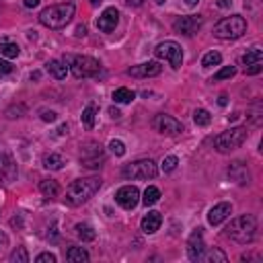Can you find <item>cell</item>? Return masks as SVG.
Masks as SVG:
<instances>
[{"label":"cell","instance_id":"obj_1","mask_svg":"<svg viewBox=\"0 0 263 263\" xmlns=\"http://www.w3.org/2000/svg\"><path fill=\"white\" fill-rule=\"evenodd\" d=\"M255 230H257V220L251 214H243L237 216L235 220H230V224L226 226L224 235L228 239H233L239 245H249L255 239Z\"/></svg>","mask_w":263,"mask_h":263},{"label":"cell","instance_id":"obj_2","mask_svg":"<svg viewBox=\"0 0 263 263\" xmlns=\"http://www.w3.org/2000/svg\"><path fill=\"white\" fill-rule=\"evenodd\" d=\"M101 179L99 177H84V179H76L70 183L68 191H66V202H68L70 206H82L86 204L91 197L99 191V187H101Z\"/></svg>","mask_w":263,"mask_h":263},{"label":"cell","instance_id":"obj_3","mask_svg":"<svg viewBox=\"0 0 263 263\" xmlns=\"http://www.w3.org/2000/svg\"><path fill=\"white\" fill-rule=\"evenodd\" d=\"M74 13H76L74 3L52 5V7H48V9H43L39 13V23L43 27H48V29H62V27H66L72 21Z\"/></svg>","mask_w":263,"mask_h":263},{"label":"cell","instance_id":"obj_4","mask_svg":"<svg viewBox=\"0 0 263 263\" xmlns=\"http://www.w3.org/2000/svg\"><path fill=\"white\" fill-rule=\"evenodd\" d=\"M247 31V21L241 15H233V17H226L222 19L216 27H214V35L218 39H239L245 35Z\"/></svg>","mask_w":263,"mask_h":263},{"label":"cell","instance_id":"obj_5","mask_svg":"<svg viewBox=\"0 0 263 263\" xmlns=\"http://www.w3.org/2000/svg\"><path fill=\"white\" fill-rule=\"evenodd\" d=\"M247 140V127H230L214 138V148L218 152H230Z\"/></svg>","mask_w":263,"mask_h":263},{"label":"cell","instance_id":"obj_6","mask_svg":"<svg viewBox=\"0 0 263 263\" xmlns=\"http://www.w3.org/2000/svg\"><path fill=\"white\" fill-rule=\"evenodd\" d=\"M70 70H72L74 78H93L101 72V62L91 56H76V58H72Z\"/></svg>","mask_w":263,"mask_h":263},{"label":"cell","instance_id":"obj_7","mask_svg":"<svg viewBox=\"0 0 263 263\" xmlns=\"http://www.w3.org/2000/svg\"><path fill=\"white\" fill-rule=\"evenodd\" d=\"M121 175L125 179H154L158 175V167L148 158V160H136L123 167Z\"/></svg>","mask_w":263,"mask_h":263},{"label":"cell","instance_id":"obj_8","mask_svg":"<svg viewBox=\"0 0 263 263\" xmlns=\"http://www.w3.org/2000/svg\"><path fill=\"white\" fill-rule=\"evenodd\" d=\"M154 56L158 60H167L173 68H181V62H183V50L177 41H162L154 48Z\"/></svg>","mask_w":263,"mask_h":263},{"label":"cell","instance_id":"obj_9","mask_svg":"<svg viewBox=\"0 0 263 263\" xmlns=\"http://www.w3.org/2000/svg\"><path fill=\"white\" fill-rule=\"evenodd\" d=\"M80 162L86 169H99L101 167V162H105L103 146L97 144V142H86L82 146V152H80Z\"/></svg>","mask_w":263,"mask_h":263},{"label":"cell","instance_id":"obj_10","mask_svg":"<svg viewBox=\"0 0 263 263\" xmlns=\"http://www.w3.org/2000/svg\"><path fill=\"white\" fill-rule=\"evenodd\" d=\"M152 127L160 134H167V136H177L183 132V123L167 113H158L154 119H152Z\"/></svg>","mask_w":263,"mask_h":263},{"label":"cell","instance_id":"obj_11","mask_svg":"<svg viewBox=\"0 0 263 263\" xmlns=\"http://www.w3.org/2000/svg\"><path fill=\"white\" fill-rule=\"evenodd\" d=\"M115 202L123 208V210H134L140 204V191L136 185H123L117 189L115 193Z\"/></svg>","mask_w":263,"mask_h":263},{"label":"cell","instance_id":"obj_12","mask_svg":"<svg viewBox=\"0 0 263 263\" xmlns=\"http://www.w3.org/2000/svg\"><path fill=\"white\" fill-rule=\"evenodd\" d=\"M202 25H204V19L200 15H189V17H179L173 23V29H175V33H179V35L189 37V35H195Z\"/></svg>","mask_w":263,"mask_h":263},{"label":"cell","instance_id":"obj_13","mask_svg":"<svg viewBox=\"0 0 263 263\" xmlns=\"http://www.w3.org/2000/svg\"><path fill=\"white\" fill-rule=\"evenodd\" d=\"M204 253H206V243H204L202 228H195L187 239V257L191 261H202Z\"/></svg>","mask_w":263,"mask_h":263},{"label":"cell","instance_id":"obj_14","mask_svg":"<svg viewBox=\"0 0 263 263\" xmlns=\"http://www.w3.org/2000/svg\"><path fill=\"white\" fill-rule=\"evenodd\" d=\"M160 72H162V66L158 62H142L127 70V74L134 78H150V76H158Z\"/></svg>","mask_w":263,"mask_h":263},{"label":"cell","instance_id":"obj_15","mask_svg":"<svg viewBox=\"0 0 263 263\" xmlns=\"http://www.w3.org/2000/svg\"><path fill=\"white\" fill-rule=\"evenodd\" d=\"M117 23H119V11L115 7H109L101 13V17L97 19V29L103 31V33H111V31H115Z\"/></svg>","mask_w":263,"mask_h":263},{"label":"cell","instance_id":"obj_16","mask_svg":"<svg viewBox=\"0 0 263 263\" xmlns=\"http://www.w3.org/2000/svg\"><path fill=\"white\" fill-rule=\"evenodd\" d=\"M17 179V164L11 154L0 152V183H11Z\"/></svg>","mask_w":263,"mask_h":263},{"label":"cell","instance_id":"obj_17","mask_svg":"<svg viewBox=\"0 0 263 263\" xmlns=\"http://www.w3.org/2000/svg\"><path fill=\"white\" fill-rule=\"evenodd\" d=\"M228 177L233 179L235 183L239 185H247L251 181V173L247 169V164L243 160H235V162H230V167H228Z\"/></svg>","mask_w":263,"mask_h":263},{"label":"cell","instance_id":"obj_18","mask_svg":"<svg viewBox=\"0 0 263 263\" xmlns=\"http://www.w3.org/2000/svg\"><path fill=\"white\" fill-rule=\"evenodd\" d=\"M230 214H233V206H230L228 202H222V204L214 206V208L208 212V222H210L212 226H218V224H222Z\"/></svg>","mask_w":263,"mask_h":263},{"label":"cell","instance_id":"obj_19","mask_svg":"<svg viewBox=\"0 0 263 263\" xmlns=\"http://www.w3.org/2000/svg\"><path fill=\"white\" fill-rule=\"evenodd\" d=\"M160 224H162L160 212H148V214L142 218V222H140V226H142V230H144L146 235H154L156 230L160 228Z\"/></svg>","mask_w":263,"mask_h":263},{"label":"cell","instance_id":"obj_20","mask_svg":"<svg viewBox=\"0 0 263 263\" xmlns=\"http://www.w3.org/2000/svg\"><path fill=\"white\" fill-rule=\"evenodd\" d=\"M46 68H48V72H50L56 80H64L66 74H68V68H66V64L60 62V60H52V62H48Z\"/></svg>","mask_w":263,"mask_h":263},{"label":"cell","instance_id":"obj_21","mask_svg":"<svg viewBox=\"0 0 263 263\" xmlns=\"http://www.w3.org/2000/svg\"><path fill=\"white\" fill-rule=\"evenodd\" d=\"M66 164V160H64V156L62 154H56V152H50V154H46L43 156V167L46 169H50V171H60L62 167Z\"/></svg>","mask_w":263,"mask_h":263},{"label":"cell","instance_id":"obj_22","mask_svg":"<svg viewBox=\"0 0 263 263\" xmlns=\"http://www.w3.org/2000/svg\"><path fill=\"white\" fill-rule=\"evenodd\" d=\"M66 259L70 263H86L89 261V253L82 247H70L66 251Z\"/></svg>","mask_w":263,"mask_h":263},{"label":"cell","instance_id":"obj_23","mask_svg":"<svg viewBox=\"0 0 263 263\" xmlns=\"http://www.w3.org/2000/svg\"><path fill=\"white\" fill-rule=\"evenodd\" d=\"M39 191H41L46 197H58V195H60V185H58V181H54V179H46V181L39 183Z\"/></svg>","mask_w":263,"mask_h":263},{"label":"cell","instance_id":"obj_24","mask_svg":"<svg viewBox=\"0 0 263 263\" xmlns=\"http://www.w3.org/2000/svg\"><path fill=\"white\" fill-rule=\"evenodd\" d=\"M136 99V93L134 91H129V89H125V86H121V89H117V91H113V101L115 103H132Z\"/></svg>","mask_w":263,"mask_h":263},{"label":"cell","instance_id":"obj_25","mask_svg":"<svg viewBox=\"0 0 263 263\" xmlns=\"http://www.w3.org/2000/svg\"><path fill=\"white\" fill-rule=\"evenodd\" d=\"M19 54H21V48H19L17 43L7 41V39L0 41V56H5V58H17Z\"/></svg>","mask_w":263,"mask_h":263},{"label":"cell","instance_id":"obj_26","mask_svg":"<svg viewBox=\"0 0 263 263\" xmlns=\"http://www.w3.org/2000/svg\"><path fill=\"white\" fill-rule=\"evenodd\" d=\"M76 235L82 239V241H95V237H97V233H95V228L91 226V224H86V222H80V224H76Z\"/></svg>","mask_w":263,"mask_h":263},{"label":"cell","instance_id":"obj_27","mask_svg":"<svg viewBox=\"0 0 263 263\" xmlns=\"http://www.w3.org/2000/svg\"><path fill=\"white\" fill-rule=\"evenodd\" d=\"M158 200H160V191H158V187H154V185L146 187V191H144V197H142V204L148 208V206H154Z\"/></svg>","mask_w":263,"mask_h":263},{"label":"cell","instance_id":"obj_28","mask_svg":"<svg viewBox=\"0 0 263 263\" xmlns=\"http://www.w3.org/2000/svg\"><path fill=\"white\" fill-rule=\"evenodd\" d=\"M193 121H195V125L206 127V125H210L212 115H210V111H206V109H195V113H193Z\"/></svg>","mask_w":263,"mask_h":263},{"label":"cell","instance_id":"obj_29","mask_svg":"<svg viewBox=\"0 0 263 263\" xmlns=\"http://www.w3.org/2000/svg\"><path fill=\"white\" fill-rule=\"evenodd\" d=\"M261 60H263V52H261L259 48H251V50L243 56V64H245V66L257 64V62H261Z\"/></svg>","mask_w":263,"mask_h":263},{"label":"cell","instance_id":"obj_30","mask_svg":"<svg viewBox=\"0 0 263 263\" xmlns=\"http://www.w3.org/2000/svg\"><path fill=\"white\" fill-rule=\"evenodd\" d=\"M222 62V56H220V52H208L204 58H202V66L204 68H212V66H218Z\"/></svg>","mask_w":263,"mask_h":263},{"label":"cell","instance_id":"obj_31","mask_svg":"<svg viewBox=\"0 0 263 263\" xmlns=\"http://www.w3.org/2000/svg\"><path fill=\"white\" fill-rule=\"evenodd\" d=\"M9 261H11V263H29V253H27V249H25V247H17V249L11 253Z\"/></svg>","mask_w":263,"mask_h":263},{"label":"cell","instance_id":"obj_32","mask_svg":"<svg viewBox=\"0 0 263 263\" xmlns=\"http://www.w3.org/2000/svg\"><path fill=\"white\" fill-rule=\"evenodd\" d=\"M202 261H208V263H212V261H214V263H216V261H218V263H226V255H224L220 249H212V251H208V253L202 255Z\"/></svg>","mask_w":263,"mask_h":263},{"label":"cell","instance_id":"obj_33","mask_svg":"<svg viewBox=\"0 0 263 263\" xmlns=\"http://www.w3.org/2000/svg\"><path fill=\"white\" fill-rule=\"evenodd\" d=\"M95 115H97V107H95V105H89V107L82 111V123H84L89 129L95 127Z\"/></svg>","mask_w":263,"mask_h":263},{"label":"cell","instance_id":"obj_34","mask_svg":"<svg viewBox=\"0 0 263 263\" xmlns=\"http://www.w3.org/2000/svg\"><path fill=\"white\" fill-rule=\"evenodd\" d=\"M235 74H237L235 66H224L222 70H218V72L214 74V80H226V78H233Z\"/></svg>","mask_w":263,"mask_h":263},{"label":"cell","instance_id":"obj_35","mask_svg":"<svg viewBox=\"0 0 263 263\" xmlns=\"http://www.w3.org/2000/svg\"><path fill=\"white\" fill-rule=\"evenodd\" d=\"M179 164V158L177 156H167L162 160V171L164 173H171V171H175V167Z\"/></svg>","mask_w":263,"mask_h":263},{"label":"cell","instance_id":"obj_36","mask_svg":"<svg viewBox=\"0 0 263 263\" xmlns=\"http://www.w3.org/2000/svg\"><path fill=\"white\" fill-rule=\"evenodd\" d=\"M109 148H111V152H113L115 156H123V154H125V144H123L121 140H111V142H109Z\"/></svg>","mask_w":263,"mask_h":263},{"label":"cell","instance_id":"obj_37","mask_svg":"<svg viewBox=\"0 0 263 263\" xmlns=\"http://www.w3.org/2000/svg\"><path fill=\"white\" fill-rule=\"evenodd\" d=\"M35 263H56V255H52V253H41V255H37Z\"/></svg>","mask_w":263,"mask_h":263},{"label":"cell","instance_id":"obj_38","mask_svg":"<svg viewBox=\"0 0 263 263\" xmlns=\"http://www.w3.org/2000/svg\"><path fill=\"white\" fill-rule=\"evenodd\" d=\"M261 68H263V66H261V62H257V64L245 66V72H247V74H259V72H261Z\"/></svg>","mask_w":263,"mask_h":263},{"label":"cell","instance_id":"obj_39","mask_svg":"<svg viewBox=\"0 0 263 263\" xmlns=\"http://www.w3.org/2000/svg\"><path fill=\"white\" fill-rule=\"evenodd\" d=\"M41 119L48 121V123H54V121L58 119V115H56V111H46V109H43V111H41Z\"/></svg>","mask_w":263,"mask_h":263},{"label":"cell","instance_id":"obj_40","mask_svg":"<svg viewBox=\"0 0 263 263\" xmlns=\"http://www.w3.org/2000/svg\"><path fill=\"white\" fill-rule=\"evenodd\" d=\"M13 72V66L7 60H0V74H11Z\"/></svg>","mask_w":263,"mask_h":263},{"label":"cell","instance_id":"obj_41","mask_svg":"<svg viewBox=\"0 0 263 263\" xmlns=\"http://www.w3.org/2000/svg\"><path fill=\"white\" fill-rule=\"evenodd\" d=\"M216 5L220 9H230V5H233V0H216Z\"/></svg>","mask_w":263,"mask_h":263},{"label":"cell","instance_id":"obj_42","mask_svg":"<svg viewBox=\"0 0 263 263\" xmlns=\"http://www.w3.org/2000/svg\"><path fill=\"white\" fill-rule=\"evenodd\" d=\"M109 115H111L113 119H119V117H121V111H119L117 107H109Z\"/></svg>","mask_w":263,"mask_h":263},{"label":"cell","instance_id":"obj_43","mask_svg":"<svg viewBox=\"0 0 263 263\" xmlns=\"http://www.w3.org/2000/svg\"><path fill=\"white\" fill-rule=\"evenodd\" d=\"M84 35H86V27L84 25L76 27V37H84Z\"/></svg>","mask_w":263,"mask_h":263},{"label":"cell","instance_id":"obj_44","mask_svg":"<svg viewBox=\"0 0 263 263\" xmlns=\"http://www.w3.org/2000/svg\"><path fill=\"white\" fill-rule=\"evenodd\" d=\"M39 5V0H25V7L27 9H35Z\"/></svg>","mask_w":263,"mask_h":263},{"label":"cell","instance_id":"obj_45","mask_svg":"<svg viewBox=\"0 0 263 263\" xmlns=\"http://www.w3.org/2000/svg\"><path fill=\"white\" fill-rule=\"evenodd\" d=\"M125 3H127L129 7H140V5L144 3V0H125Z\"/></svg>","mask_w":263,"mask_h":263},{"label":"cell","instance_id":"obj_46","mask_svg":"<svg viewBox=\"0 0 263 263\" xmlns=\"http://www.w3.org/2000/svg\"><path fill=\"white\" fill-rule=\"evenodd\" d=\"M218 103H220V105H226V95L220 97V101H218Z\"/></svg>","mask_w":263,"mask_h":263},{"label":"cell","instance_id":"obj_47","mask_svg":"<svg viewBox=\"0 0 263 263\" xmlns=\"http://www.w3.org/2000/svg\"><path fill=\"white\" fill-rule=\"evenodd\" d=\"M197 3H200V0H187V5H189V7H193V5H197Z\"/></svg>","mask_w":263,"mask_h":263},{"label":"cell","instance_id":"obj_48","mask_svg":"<svg viewBox=\"0 0 263 263\" xmlns=\"http://www.w3.org/2000/svg\"><path fill=\"white\" fill-rule=\"evenodd\" d=\"M99 3H101V0H91V5H93V7H97Z\"/></svg>","mask_w":263,"mask_h":263},{"label":"cell","instance_id":"obj_49","mask_svg":"<svg viewBox=\"0 0 263 263\" xmlns=\"http://www.w3.org/2000/svg\"><path fill=\"white\" fill-rule=\"evenodd\" d=\"M156 3H158V5H162V3H164V0H156Z\"/></svg>","mask_w":263,"mask_h":263}]
</instances>
